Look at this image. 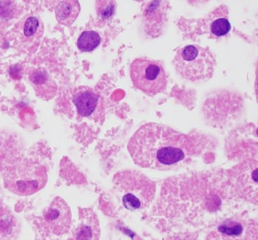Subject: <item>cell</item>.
Instances as JSON below:
<instances>
[{"label":"cell","mask_w":258,"mask_h":240,"mask_svg":"<svg viewBox=\"0 0 258 240\" xmlns=\"http://www.w3.org/2000/svg\"><path fill=\"white\" fill-rule=\"evenodd\" d=\"M128 150L137 166L167 170L188 159L193 146L185 134L165 125L148 123L131 137Z\"/></svg>","instance_id":"1"},{"label":"cell","mask_w":258,"mask_h":240,"mask_svg":"<svg viewBox=\"0 0 258 240\" xmlns=\"http://www.w3.org/2000/svg\"><path fill=\"white\" fill-rule=\"evenodd\" d=\"M174 64L176 70L183 78L199 82L212 76L216 61L208 48L188 45L176 51Z\"/></svg>","instance_id":"2"},{"label":"cell","mask_w":258,"mask_h":240,"mask_svg":"<svg viewBox=\"0 0 258 240\" xmlns=\"http://www.w3.org/2000/svg\"><path fill=\"white\" fill-rule=\"evenodd\" d=\"M115 184L122 204L130 211L147 208L155 197V184L143 175L121 174L116 178Z\"/></svg>","instance_id":"3"},{"label":"cell","mask_w":258,"mask_h":240,"mask_svg":"<svg viewBox=\"0 0 258 240\" xmlns=\"http://www.w3.org/2000/svg\"><path fill=\"white\" fill-rule=\"evenodd\" d=\"M131 77L134 86L148 95L164 92L167 80L162 64L156 60L137 58L131 65Z\"/></svg>","instance_id":"4"},{"label":"cell","mask_w":258,"mask_h":240,"mask_svg":"<svg viewBox=\"0 0 258 240\" xmlns=\"http://www.w3.org/2000/svg\"><path fill=\"white\" fill-rule=\"evenodd\" d=\"M47 175L41 166L22 165L6 177V187L16 194L29 196L46 185Z\"/></svg>","instance_id":"5"},{"label":"cell","mask_w":258,"mask_h":240,"mask_svg":"<svg viewBox=\"0 0 258 240\" xmlns=\"http://www.w3.org/2000/svg\"><path fill=\"white\" fill-rule=\"evenodd\" d=\"M206 240H257V224L250 218L231 217L220 223Z\"/></svg>","instance_id":"6"},{"label":"cell","mask_w":258,"mask_h":240,"mask_svg":"<svg viewBox=\"0 0 258 240\" xmlns=\"http://www.w3.org/2000/svg\"><path fill=\"white\" fill-rule=\"evenodd\" d=\"M43 215L45 225L52 233L61 235L67 233L70 229L72 211L62 198H55L43 211Z\"/></svg>","instance_id":"7"},{"label":"cell","mask_w":258,"mask_h":240,"mask_svg":"<svg viewBox=\"0 0 258 240\" xmlns=\"http://www.w3.org/2000/svg\"><path fill=\"white\" fill-rule=\"evenodd\" d=\"M100 225L96 213L90 208L80 210L79 220L70 240H99Z\"/></svg>","instance_id":"8"},{"label":"cell","mask_w":258,"mask_h":240,"mask_svg":"<svg viewBox=\"0 0 258 240\" xmlns=\"http://www.w3.org/2000/svg\"><path fill=\"white\" fill-rule=\"evenodd\" d=\"M29 80L36 94L42 99L50 100L56 95V83L44 68L32 69L29 73Z\"/></svg>","instance_id":"9"},{"label":"cell","mask_w":258,"mask_h":240,"mask_svg":"<svg viewBox=\"0 0 258 240\" xmlns=\"http://www.w3.org/2000/svg\"><path fill=\"white\" fill-rule=\"evenodd\" d=\"M44 25L39 17L28 16L19 23L18 34L25 44H34L43 36Z\"/></svg>","instance_id":"10"},{"label":"cell","mask_w":258,"mask_h":240,"mask_svg":"<svg viewBox=\"0 0 258 240\" xmlns=\"http://www.w3.org/2000/svg\"><path fill=\"white\" fill-rule=\"evenodd\" d=\"M99 97L92 89H79L74 95L73 101L78 113L84 117L91 116L99 104Z\"/></svg>","instance_id":"11"},{"label":"cell","mask_w":258,"mask_h":240,"mask_svg":"<svg viewBox=\"0 0 258 240\" xmlns=\"http://www.w3.org/2000/svg\"><path fill=\"white\" fill-rule=\"evenodd\" d=\"M19 233V222L11 210L0 205V240H14Z\"/></svg>","instance_id":"12"},{"label":"cell","mask_w":258,"mask_h":240,"mask_svg":"<svg viewBox=\"0 0 258 240\" xmlns=\"http://www.w3.org/2000/svg\"><path fill=\"white\" fill-rule=\"evenodd\" d=\"M80 11L81 6L76 0L60 1L55 8V17L60 24L70 26L78 18Z\"/></svg>","instance_id":"13"},{"label":"cell","mask_w":258,"mask_h":240,"mask_svg":"<svg viewBox=\"0 0 258 240\" xmlns=\"http://www.w3.org/2000/svg\"><path fill=\"white\" fill-rule=\"evenodd\" d=\"M100 42L101 37L99 33L89 30L81 33L78 38V46L81 51L89 52L97 48Z\"/></svg>","instance_id":"14"},{"label":"cell","mask_w":258,"mask_h":240,"mask_svg":"<svg viewBox=\"0 0 258 240\" xmlns=\"http://www.w3.org/2000/svg\"><path fill=\"white\" fill-rule=\"evenodd\" d=\"M96 10L98 15L103 19L112 16L115 10V2L114 1H97L96 2Z\"/></svg>","instance_id":"15"},{"label":"cell","mask_w":258,"mask_h":240,"mask_svg":"<svg viewBox=\"0 0 258 240\" xmlns=\"http://www.w3.org/2000/svg\"><path fill=\"white\" fill-rule=\"evenodd\" d=\"M231 29L230 23L225 18L215 20L211 25V33L214 36H224L229 33Z\"/></svg>","instance_id":"16"}]
</instances>
